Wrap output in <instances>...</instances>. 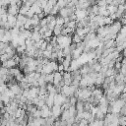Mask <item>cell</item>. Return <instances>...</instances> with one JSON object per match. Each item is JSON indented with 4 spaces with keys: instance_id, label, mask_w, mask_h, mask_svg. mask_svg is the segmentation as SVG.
Segmentation results:
<instances>
[{
    "instance_id": "1",
    "label": "cell",
    "mask_w": 126,
    "mask_h": 126,
    "mask_svg": "<svg viewBox=\"0 0 126 126\" xmlns=\"http://www.w3.org/2000/svg\"><path fill=\"white\" fill-rule=\"evenodd\" d=\"M19 11H20V7L18 5H9L8 9H7V13L9 15H13V16H18Z\"/></svg>"
},
{
    "instance_id": "2",
    "label": "cell",
    "mask_w": 126,
    "mask_h": 126,
    "mask_svg": "<svg viewBox=\"0 0 126 126\" xmlns=\"http://www.w3.org/2000/svg\"><path fill=\"white\" fill-rule=\"evenodd\" d=\"M62 106L61 105H57V104H54L52 107H51V113H52V116L53 117H58L61 113H62Z\"/></svg>"
},
{
    "instance_id": "3",
    "label": "cell",
    "mask_w": 126,
    "mask_h": 126,
    "mask_svg": "<svg viewBox=\"0 0 126 126\" xmlns=\"http://www.w3.org/2000/svg\"><path fill=\"white\" fill-rule=\"evenodd\" d=\"M16 65H17V63H16V61H15L13 58H12V59H9V60H7V61H5V62H3V63L1 64V66L5 67V68H8V69L15 68Z\"/></svg>"
},
{
    "instance_id": "4",
    "label": "cell",
    "mask_w": 126,
    "mask_h": 126,
    "mask_svg": "<svg viewBox=\"0 0 126 126\" xmlns=\"http://www.w3.org/2000/svg\"><path fill=\"white\" fill-rule=\"evenodd\" d=\"M9 74H10V69L5 68V67H3V66H0V76L9 75Z\"/></svg>"
},
{
    "instance_id": "5",
    "label": "cell",
    "mask_w": 126,
    "mask_h": 126,
    "mask_svg": "<svg viewBox=\"0 0 126 126\" xmlns=\"http://www.w3.org/2000/svg\"><path fill=\"white\" fill-rule=\"evenodd\" d=\"M3 107H5V104H4V102L2 100H0V109L3 108Z\"/></svg>"
},
{
    "instance_id": "6",
    "label": "cell",
    "mask_w": 126,
    "mask_h": 126,
    "mask_svg": "<svg viewBox=\"0 0 126 126\" xmlns=\"http://www.w3.org/2000/svg\"><path fill=\"white\" fill-rule=\"evenodd\" d=\"M1 123H2V117H1V115H0V125H1Z\"/></svg>"
}]
</instances>
